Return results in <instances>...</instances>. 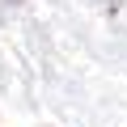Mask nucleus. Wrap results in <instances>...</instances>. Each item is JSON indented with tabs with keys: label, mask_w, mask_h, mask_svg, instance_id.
Wrapping results in <instances>:
<instances>
[]
</instances>
